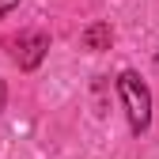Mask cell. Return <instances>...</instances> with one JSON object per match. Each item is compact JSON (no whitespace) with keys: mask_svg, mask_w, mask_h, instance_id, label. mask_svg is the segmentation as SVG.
<instances>
[{"mask_svg":"<svg viewBox=\"0 0 159 159\" xmlns=\"http://www.w3.org/2000/svg\"><path fill=\"white\" fill-rule=\"evenodd\" d=\"M4 102H8V87H4V80H0V110H4Z\"/></svg>","mask_w":159,"mask_h":159,"instance_id":"277c9868","label":"cell"},{"mask_svg":"<svg viewBox=\"0 0 159 159\" xmlns=\"http://www.w3.org/2000/svg\"><path fill=\"white\" fill-rule=\"evenodd\" d=\"M110 42H114L110 23H91V27H84V34H80V46L84 49H110Z\"/></svg>","mask_w":159,"mask_h":159,"instance_id":"3957f363","label":"cell"},{"mask_svg":"<svg viewBox=\"0 0 159 159\" xmlns=\"http://www.w3.org/2000/svg\"><path fill=\"white\" fill-rule=\"evenodd\" d=\"M155 65H159V61H155Z\"/></svg>","mask_w":159,"mask_h":159,"instance_id":"8992f818","label":"cell"},{"mask_svg":"<svg viewBox=\"0 0 159 159\" xmlns=\"http://www.w3.org/2000/svg\"><path fill=\"white\" fill-rule=\"evenodd\" d=\"M117 91H121V102H125L133 133H144L148 121H152V95L144 87V80L136 72H121V76H117Z\"/></svg>","mask_w":159,"mask_h":159,"instance_id":"6da1fadb","label":"cell"},{"mask_svg":"<svg viewBox=\"0 0 159 159\" xmlns=\"http://www.w3.org/2000/svg\"><path fill=\"white\" fill-rule=\"evenodd\" d=\"M11 4H15V0H0V15H4V11H8Z\"/></svg>","mask_w":159,"mask_h":159,"instance_id":"5b68a950","label":"cell"},{"mask_svg":"<svg viewBox=\"0 0 159 159\" xmlns=\"http://www.w3.org/2000/svg\"><path fill=\"white\" fill-rule=\"evenodd\" d=\"M46 49H49V38H46L42 30H30V34H19V38H15L11 57H15V65L23 68V72H30V68H38V65H42Z\"/></svg>","mask_w":159,"mask_h":159,"instance_id":"7a4b0ae2","label":"cell"}]
</instances>
